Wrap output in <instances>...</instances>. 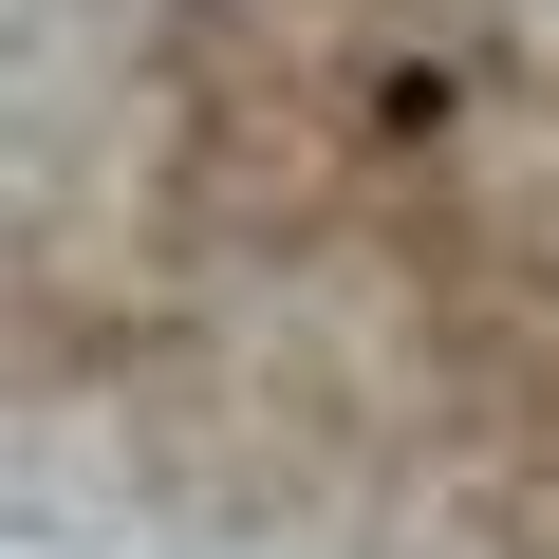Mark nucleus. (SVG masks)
Masks as SVG:
<instances>
[{"instance_id": "f257e3e1", "label": "nucleus", "mask_w": 559, "mask_h": 559, "mask_svg": "<svg viewBox=\"0 0 559 559\" xmlns=\"http://www.w3.org/2000/svg\"><path fill=\"white\" fill-rule=\"evenodd\" d=\"M0 522L559 559V0H0Z\"/></svg>"}]
</instances>
